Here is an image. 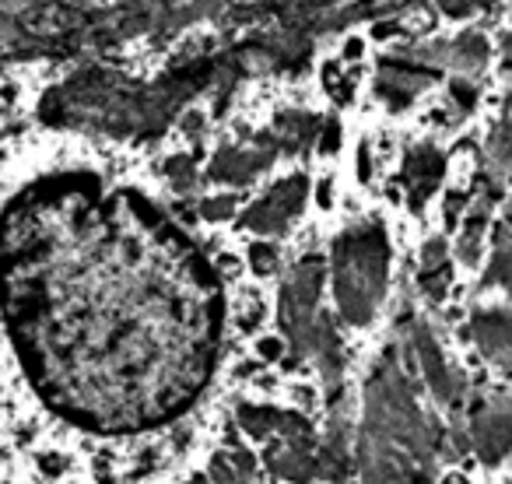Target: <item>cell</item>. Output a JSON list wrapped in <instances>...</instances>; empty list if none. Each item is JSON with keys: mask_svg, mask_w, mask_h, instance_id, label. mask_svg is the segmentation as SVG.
<instances>
[{"mask_svg": "<svg viewBox=\"0 0 512 484\" xmlns=\"http://www.w3.org/2000/svg\"><path fill=\"white\" fill-rule=\"evenodd\" d=\"M190 225V207L92 158H57L0 200V327L46 407L116 432L197 400L225 295Z\"/></svg>", "mask_w": 512, "mask_h": 484, "instance_id": "6da1fadb", "label": "cell"}, {"mask_svg": "<svg viewBox=\"0 0 512 484\" xmlns=\"http://www.w3.org/2000/svg\"><path fill=\"white\" fill-rule=\"evenodd\" d=\"M204 0H0V36L39 50H120Z\"/></svg>", "mask_w": 512, "mask_h": 484, "instance_id": "7a4b0ae2", "label": "cell"}, {"mask_svg": "<svg viewBox=\"0 0 512 484\" xmlns=\"http://www.w3.org/2000/svg\"><path fill=\"white\" fill-rule=\"evenodd\" d=\"M474 439H477V453L484 456V463H498L509 453V418L505 411H484L474 418Z\"/></svg>", "mask_w": 512, "mask_h": 484, "instance_id": "3957f363", "label": "cell"}, {"mask_svg": "<svg viewBox=\"0 0 512 484\" xmlns=\"http://www.w3.org/2000/svg\"><path fill=\"white\" fill-rule=\"evenodd\" d=\"M351 470V453H348V428L341 425V421H334V432H330V439L320 446V453H316V477H323V481H344Z\"/></svg>", "mask_w": 512, "mask_h": 484, "instance_id": "277c9868", "label": "cell"}, {"mask_svg": "<svg viewBox=\"0 0 512 484\" xmlns=\"http://www.w3.org/2000/svg\"><path fill=\"white\" fill-rule=\"evenodd\" d=\"M256 463L249 453L242 449H232V453H218L211 463V481L214 484H246L253 477Z\"/></svg>", "mask_w": 512, "mask_h": 484, "instance_id": "5b68a950", "label": "cell"}, {"mask_svg": "<svg viewBox=\"0 0 512 484\" xmlns=\"http://www.w3.org/2000/svg\"><path fill=\"white\" fill-rule=\"evenodd\" d=\"M239 425L253 439H271L274 428L281 425V414L271 411V407H239Z\"/></svg>", "mask_w": 512, "mask_h": 484, "instance_id": "8992f818", "label": "cell"}, {"mask_svg": "<svg viewBox=\"0 0 512 484\" xmlns=\"http://www.w3.org/2000/svg\"><path fill=\"white\" fill-rule=\"evenodd\" d=\"M43 470H46V474H60V470H64V463H60V456H43Z\"/></svg>", "mask_w": 512, "mask_h": 484, "instance_id": "52a82bcc", "label": "cell"}]
</instances>
